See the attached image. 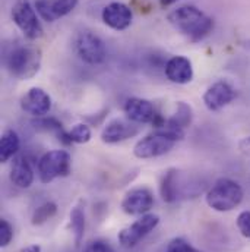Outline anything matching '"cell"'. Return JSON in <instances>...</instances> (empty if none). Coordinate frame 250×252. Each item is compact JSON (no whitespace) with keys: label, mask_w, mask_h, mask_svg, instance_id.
<instances>
[{"label":"cell","mask_w":250,"mask_h":252,"mask_svg":"<svg viewBox=\"0 0 250 252\" xmlns=\"http://www.w3.org/2000/svg\"><path fill=\"white\" fill-rule=\"evenodd\" d=\"M168 21L193 43L202 41L214 30V19L193 4H185L174 9L168 15Z\"/></svg>","instance_id":"6da1fadb"},{"label":"cell","mask_w":250,"mask_h":252,"mask_svg":"<svg viewBox=\"0 0 250 252\" xmlns=\"http://www.w3.org/2000/svg\"><path fill=\"white\" fill-rule=\"evenodd\" d=\"M4 66L13 78L31 79L40 72L41 52L37 47L19 43L4 55Z\"/></svg>","instance_id":"7a4b0ae2"},{"label":"cell","mask_w":250,"mask_h":252,"mask_svg":"<svg viewBox=\"0 0 250 252\" xmlns=\"http://www.w3.org/2000/svg\"><path fill=\"white\" fill-rule=\"evenodd\" d=\"M205 189L202 181L189 179L185 172L177 169H170L164 173L160 185V193L163 199L168 204L177 202L180 199L196 198Z\"/></svg>","instance_id":"3957f363"},{"label":"cell","mask_w":250,"mask_h":252,"mask_svg":"<svg viewBox=\"0 0 250 252\" xmlns=\"http://www.w3.org/2000/svg\"><path fill=\"white\" fill-rule=\"evenodd\" d=\"M243 188L233 179L221 178L206 192V204L218 213H228L237 208L243 201Z\"/></svg>","instance_id":"277c9868"},{"label":"cell","mask_w":250,"mask_h":252,"mask_svg":"<svg viewBox=\"0 0 250 252\" xmlns=\"http://www.w3.org/2000/svg\"><path fill=\"white\" fill-rule=\"evenodd\" d=\"M179 141L180 139L176 135H173L171 132L157 127L154 132L143 136L142 139H139L135 144L133 154H135V157H138L140 160L161 157V156L170 153Z\"/></svg>","instance_id":"5b68a950"},{"label":"cell","mask_w":250,"mask_h":252,"mask_svg":"<svg viewBox=\"0 0 250 252\" xmlns=\"http://www.w3.org/2000/svg\"><path fill=\"white\" fill-rule=\"evenodd\" d=\"M37 170L43 184H50L59 178H66L72 172V157L64 150H52L41 156Z\"/></svg>","instance_id":"8992f818"},{"label":"cell","mask_w":250,"mask_h":252,"mask_svg":"<svg viewBox=\"0 0 250 252\" xmlns=\"http://www.w3.org/2000/svg\"><path fill=\"white\" fill-rule=\"evenodd\" d=\"M12 21L28 40H38L43 37V25L38 19L35 6L29 0H16L12 6Z\"/></svg>","instance_id":"52a82bcc"},{"label":"cell","mask_w":250,"mask_h":252,"mask_svg":"<svg viewBox=\"0 0 250 252\" xmlns=\"http://www.w3.org/2000/svg\"><path fill=\"white\" fill-rule=\"evenodd\" d=\"M75 50L82 62L91 66L103 64L107 58L104 41L92 31L83 30L75 38Z\"/></svg>","instance_id":"ba28073f"},{"label":"cell","mask_w":250,"mask_h":252,"mask_svg":"<svg viewBox=\"0 0 250 252\" xmlns=\"http://www.w3.org/2000/svg\"><path fill=\"white\" fill-rule=\"evenodd\" d=\"M126 118L138 125H152L154 127H158L163 125V122L166 121L155 109V106L145 98H139V97H132L127 98L125 103Z\"/></svg>","instance_id":"9c48e42d"},{"label":"cell","mask_w":250,"mask_h":252,"mask_svg":"<svg viewBox=\"0 0 250 252\" xmlns=\"http://www.w3.org/2000/svg\"><path fill=\"white\" fill-rule=\"evenodd\" d=\"M160 217L157 214H145L140 216L136 221H133L130 226L125 227L119 233V244L123 248H133L136 247L143 238H146L154 229L158 226Z\"/></svg>","instance_id":"30bf717a"},{"label":"cell","mask_w":250,"mask_h":252,"mask_svg":"<svg viewBox=\"0 0 250 252\" xmlns=\"http://www.w3.org/2000/svg\"><path fill=\"white\" fill-rule=\"evenodd\" d=\"M237 97V91L225 81H217L203 94V104L209 112H218Z\"/></svg>","instance_id":"8fae6325"},{"label":"cell","mask_w":250,"mask_h":252,"mask_svg":"<svg viewBox=\"0 0 250 252\" xmlns=\"http://www.w3.org/2000/svg\"><path fill=\"white\" fill-rule=\"evenodd\" d=\"M21 109L34 118H44L52 110V97L43 88L32 87L22 95Z\"/></svg>","instance_id":"7c38bea8"},{"label":"cell","mask_w":250,"mask_h":252,"mask_svg":"<svg viewBox=\"0 0 250 252\" xmlns=\"http://www.w3.org/2000/svg\"><path fill=\"white\" fill-rule=\"evenodd\" d=\"M154 205V195L148 188H133L126 192L122 210L129 216H145Z\"/></svg>","instance_id":"4fadbf2b"},{"label":"cell","mask_w":250,"mask_h":252,"mask_svg":"<svg viewBox=\"0 0 250 252\" xmlns=\"http://www.w3.org/2000/svg\"><path fill=\"white\" fill-rule=\"evenodd\" d=\"M101 16L104 24L114 31H125L132 25L133 21L132 9L122 1H113L107 4L103 9Z\"/></svg>","instance_id":"5bb4252c"},{"label":"cell","mask_w":250,"mask_h":252,"mask_svg":"<svg viewBox=\"0 0 250 252\" xmlns=\"http://www.w3.org/2000/svg\"><path fill=\"white\" fill-rule=\"evenodd\" d=\"M79 0H37L35 10L46 22H55L75 10Z\"/></svg>","instance_id":"9a60e30c"},{"label":"cell","mask_w":250,"mask_h":252,"mask_svg":"<svg viewBox=\"0 0 250 252\" xmlns=\"http://www.w3.org/2000/svg\"><path fill=\"white\" fill-rule=\"evenodd\" d=\"M132 121L113 119L104 126L101 132V141L104 144H119L139 133V126Z\"/></svg>","instance_id":"2e32d148"},{"label":"cell","mask_w":250,"mask_h":252,"mask_svg":"<svg viewBox=\"0 0 250 252\" xmlns=\"http://www.w3.org/2000/svg\"><path fill=\"white\" fill-rule=\"evenodd\" d=\"M164 73L167 79L173 84L185 85L193 81V66L192 62L185 56H173L170 58L166 66H164Z\"/></svg>","instance_id":"e0dca14e"},{"label":"cell","mask_w":250,"mask_h":252,"mask_svg":"<svg viewBox=\"0 0 250 252\" xmlns=\"http://www.w3.org/2000/svg\"><path fill=\"white\" fill-rule=\"evenodd\" d=\"M10 182L18 188H29L34 182V170L25 156H16L10 167Z\"/></svg>","instance_id":"ac0fdd59"},{"label":"cell","mask_w":250,"mask_h":252,"mask_svg":"<svg viewBox=\"0 0 250 252\" xmlns=\"http://www.w3.org/2000/svg\"><path fill=\"white\" fill-rule=\"evenodd\" d=\"M32 125L35 129L38 130H43V132H47V133H52L55 135L62 144L64 145H70L72 141H70V136H69V132H66V129L63 127V125L55 118H37V121L32 122Z\"/></svg>","instance_id":"d6986e66"},{"label":"cell","mask_w":250,"mask_h":252,"mask_svg":"<svg viewBox=\"0 0 250 252\" xmlns=\"http://www.w3.org/2000/svg\"><path fill=\"white\" fill-rule=\"evenodd\" d=\"M21 148V139L19 135L13 129H7L1 135L0 141V160L1 163L9 161L10 158H15Z\"/></svg>","instance_id":"ffe728a7"},{"label":"cell","mask_w":250,"mask_h":252,"mask_svg":"<svg viewBox=\"0 0 250 252\" xmlns=\"http://www.w3.org/2000/svg\"><path fill=\"white\" fill-rule=\"evenodd\" d=\"M70 230L75 238V247H81L85 235V211L82 205H76L70 211Z\"/></svg>","instance_id":"44dd1931"},{"label":"cell","mask_w":250,"mask_h":252,"mask_svg":"<svg viewBox=\"0 0 250 252\" xmlns=\"http://www.w3.org/2000/svg\"><path fill=\"white\" fill-rule=\"evenodd\" d=\"M168 121L173 124V125L179 126L180 129L186 130L188 127L192 125V121H193V110L192 107L189 106L188 103L185 101H179L176 104V112L173 113L171 118H168Z\"/></svg>","instance_id":"7402d4cb"},{"label":"cell","mask_w":250,"mask_h":252,"mask_svg":"<svg viewBox=\"0 0 250 252\" xmlns=\"http://www.w3.org/2000/svg\"><path fill=\"white\" fill-rule=\"evenodd\" d=\"M57 213V204L56 202H44L41 204L32 214V219H31V223L34 226H41L44 224L46 221H49L50 219H53Z\"/></svg>","instance_id":"603a6c76"},{"label":"cell","mask_w":250,"mask_h":252,"mask_svg":"<svg viewBox=\"0 0 250 252\" xmlns=\"http://www.w3.org/2000/svg\"><path fill=\"white\" fill-rule=\"evenodd\" d=\"M69 136H70L72 144H86L91 141L92 132L86 124H76L69 130Z\"/></svg>","instance_id":"cb8c5ba5"},{"label":"cell","mask_w":250,"mask_h":252,"mask_svg":"<svg viewBox=\"0 0 250 252\" xmlns=\"http://www.w3.org/2000/svg\"><path fill=\"white\" fill-rule=\"evenodd\" d=\"M166 252H202L197 248L192 247L188 241H185L183 238H174L168 242Z\"/></svg>","instance_id":"d4e9b609"},{"label":"cell","mask_w":250,"mask_h":252,"mask_svg":"<svg viewBox=\"0 0 250 252\" xmlns=\"http://www.w3.org/2000/svg\"><path fill=\"white\" fill-rule=\"evenodd\" d=\"M13 239V229L10 223L4 219L0 220V247L6 248Z\"/></svg>","instance_id":"484cf974"},{"label":"cell","mask_w":250,"mask_h":252,"mask_svg":"<svg viewBox=\"0 0 250 252\" xmlns=\"http://www.w3.org/2000/svg\"><path fill=\"white\" fill-rule=\"evenodd\" d=\"M237 229L242 236L250 239V211H242L237 217Z\"/></svg>","instance_id":"4316f807"},{"label":"cell","mask_w":250,"mask_h":252,"mask_svg":"<svg viewBox=\"0 0 250 252\" xmlns=\"http://www.w3.org/2000/svg\"><path fill=\"white\" fill-rule=\"evenodd\" d=\"M83 252H114V250L106 241H94L85 247Z\"/></svg>","instance_id":"83f0119b"},{"label":"cell","mask_w":250,"mask_h":252,"mask_svg":"<svg viewBox=\"0 0 250 252\" xmlns=\"http://www.w3.org/2000/svg\"><path fill=\"white\" fill-rule=\"evenodd\" d=\"M21 252H41V247L40 245H28V247L22 248Z\"/></svg>","instance_id":"f1b7e54d"},{"label":"cell","mask_w":250,"mask_h":252,"mask_svg":"<svg viewBox=\"0 0 250 252\" xmlns=\"http://www.w3.org/2000/svg\"><path fill=\"white\" fill-rule=\"evenodd\" d=\"M177 0H160V4L163 6V7H167V6H171V4H174Z\"/></svg>","instance_id":"f546056e"}]
</instances>
